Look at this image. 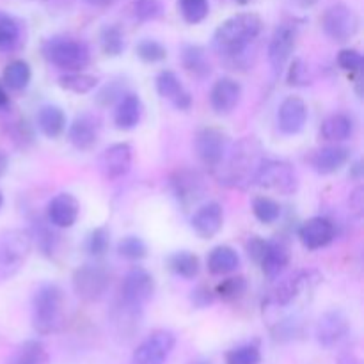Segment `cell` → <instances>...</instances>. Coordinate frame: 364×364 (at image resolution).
Returning <instances> with one entry per match:
<instances>
[{
    "mask_svg": "<svg viewBox=\"0 0 364 364\" xmlns=\"http://www.w3.org/2000/svg\"><path fill=\"white\" fill-rule=\"evenodd\" d=\"M265 159V149L256 137H244L228 148L226 156L217 167L220 183L233 188H245L252 185L259 164Z\"/></svg>",
    "mask_w": 364,
    "mask_h": 364,
    "instance_id": "obj_1",
    "label": "cell"
},
{
    "mask_svg": "<svg viewBox=\"0 0 364 364\" xmlns=\"http://www.w3.org/2000/svg\"><path fill=\"white\" fill-rule=\"evenodd\" d=\"M263 21L256 13H238L228 18L213 34V48L228 59L240 57L262 32Z\"/></svg>",
    "mask_w": 364,
    "mask_h": 364,
    "instance_id": "obj_2",
    "label": "cell"
},
{
    "mask_svg": "<svg viewBox=\"0 0 364 364\" xmlns=\"http://www.w3.org/2000/svg\"><path fill=\"white\" fill-rule=\"evenodd\" d=\"M66 297L59 284L45 283L32 297V327L41 336L59 333L66 322Z\"/></svg>",
    "mask_w": 364,
    "mask_h": 364,
    "instance_id": "obj_3",
    "label": "cell"
},
{
    "mask_svg": "<svg viewBox=\"0 0 364 364\" xmlns=\"http://www.w3.org/2000/svg\"><path fill=\"white\" fill-rule=\"evenodd\" d=\"M43 57L63 71H82L91 60V52L84 41L68 36H53L43 43Z\"/></svg>",
    "mask_w": 364,
    "mask_h": 364,
    "instance_id": "obj_4",
    "label": "cell"
},
{
    "mask_svg": "<svg viewBox=\"0 0 364 364\" xmlns=\"http://www.w3.org/2000/svg\"><path fill=\"white\" fill-rule=\"evenodd\" d=\"M252 185L281 196H294L299 191V176L290 162L277 159H263L255 174Z\"/></svg>",
    "mask_w": 364,
    "mask_h": 364,
    "instance_id": "obj_5",
    "label": "cell"
},
{
    "mask_svg": "<svg viewBox=\"0 0 364 364\" xmlns=\"http://www.w3.org/2000/svg\"><path fill=\"white\" fill-rule=\"evenodd\" d=\"M32 251L28 231L11 230L0 235V279L14 276L27 262Z\"/></svg>",
    "mask_w": 364,
    "mask_h": 364,
    "instance_id": "obj_6",
    "label": "cell"
},
{
    "mask_svg": "<svg viewBox=\"0 0 364 364\" xmlns=\"http://www.w3.org/2000/svg\"><path fill=\"white\" fill-rule=\"evenodd\" d=\"M73 291L80 301L98 302L107 295L110 288V274L103 265L85 263L78 267L71 277Z\"/></svg>",
    "mask_w": 364,
    "mask_h": 364,
    "instance_id": "obj_7",
    "label": "cell"
},
{
    "mask_svg": "<svg viewBox=\"0 0 364 364\" xmlns=\"http://www.w3.org/2000/svg\"><path fill=\"white\" fill-rule=\"evenodd\" d=\"M169 188L183 208L198 205L206 196V181L199 171L180 167L169 176Z\"/></svg>",
    "mask_w": 364,
    "mask_h": 364,
    "instance_id": "obj_8",
    "label": "cell"
},
{
    "mask_svg": "<svg viewBox=\"0 0 364 364\" xmlns=\"http://www.w3.org/2000/svg\"><path fill=\"white\" fill-rule=\"evenodd\" d=\"M194 148L199 162L205 167H208V169L215 171L224 160V156H226L230 141H228V135L223 130L206 127L196 134Z\"/></svg>",
    "mask_w": 364,
    "mask_h": 364,
    "instance_id": "obj_9",
    "label": "cell"
},
{
    "mask_svg": "<svg viewBox=\"0 0 364 364\" xmlns=\"http://www.w3.org/2000/svg\"><path fill=\"white\" fill-rule=\"evenodd\" d=\"M322 27L333 41H350L359 31V16L347 4H334L323 13Z\"/></svg>",
    "mask_w": 364,
    "mask_h": 364,
    "instance_id": "obj_10",
    "label": "cell"
},
{
    "mask_svg": "<svg viewBox=\"0 0 364 364\" xmlns=\"http://www.w3.org/2000/svg\"><path fill=\"white\" fill-rule=\"evenodd\" d=\"M176 347V336L167 329L153 331L134 350L132 364H166Z\"/></svg>",
    "mask_w": 364,
    "mask_h": 364,
    "instance_id": "obj_11",
    "label": "cell"
},
{
    "mask_svg": "<svg viewBox=\"0 0 364 364\" xmlns=\"http://www.w3.org/2000/svg\"><path fill=\"white\" fill-rule=\"evenodd\" d=\"M155 294V279L142 267H134L123 277L119 290V301L128 306L142 309V306Z\"/></svg>",
    "mask_w": 364,
    "mask_h": 364,
    "instance_id": "obj_12",
    "label": "cell"
},
{
    "mask_svg": "<svg viewBox=\"0 0 364 364\" xmlns=\"http://www.w3.org/2000/svg\"><path fill=\"white\" fill-rule=\"evenodd\" d=\"M299 28L297 25L291 21H283L276 27L272 38L269 43V63L276 73H281L287 63L290 60L291 53H294L295 45H297Z\"/></svg>",
    "mask_w": 364,
    "mask_h": 364,
    "instance_id": "obj_13",
    "label": "cell"
},
{
    "mask_svg": "<svg viewBox=\"0 0 364 364\" xmlns=\"http://www.w3.org/2000/svg\"><path fill=\"white\" fill-rule=\"evenodd\" d=\"M132 162H134L132 146L128 142H116V144L103 149L98 159V167L100 173L107 180H119V178L127 176L130 173Z\"/></svg>",
    "mask_w": 364,
    "mask_h": 364,
    "instance_id": "obj_14",
    "label": "cell"
},
{
    "mask_svg": "<svg viewBox=\"0 0 364 364\" xmlns=\"http://www.w3.org/2000/svg\"><path fill=\"white\" fill-rule=\"evenodd\" d=\"M350 333V322L340 309H329L316 322V341L323 348H333L345 340Z\"/></svg>",
    "mask_w": 364,
    "mask_h": 364,
    "instance_id": "obj_15",
    "label": "cell"
},
{
    "mask_svg": "<svg viewBox=\"0 0 364 364\" xmlns=\"http://www.w3.org/2000/svg\"><path fill=\"white\" fill-rule=\"evenodd\" d=\"M308 103L301 96H287L277 110V128L284 135H297L308 123Z\"/></svg>",
    "mask_w": 364,
    "mask_h": 364,
    "instance_id": "obj_16",
    "label": "cell"
},
{
    "mask_svg": "<svg viewBox=\"0 0 364 364\" xmlns=\"http://www.w3.org/2000/svg\"><path fill=\"white\" fill-rule=\"evenodd\" d=\"M80 215V203L70 192H60L46 206V220L57 230H68Z\"/></svg>",
    "mask_w": 364,
    "mask_h": 364,
    "instance_id": "obj_17",
    "label": "cell"
},
{
    "mask_svg": "<svg viewBox=\"0 0 364 364\" xmlns=\"http://www.w3.org/2000/svg\"><path fill=\"white\" fill-rule=\"evenodd\" d=\"M334 237H336V228H334L333 220H329L327 217H311L299 230V238L309 251L327 247L334 240Z\"/></svg>",
    "mask_w": 364,
    "mask_h": 364,
    "instance_id": "obj_18",
    "label": "cell"
},
{
    "mask_svg": "<svg viewBox=\"0 0 364 364\" xmlns=\"http://www.w3.org/2000/svg\"><path fill=\"white\" fill-rule=\"evenodd\" d=\"M223 224L224 212L223 206L217 201H208L199 206L191 219V226L194 230V233L199 238H205V240H210V238L215 237L223 230Z\"/></svg>",
    "mask_w": 364,
    "mask_h": 364,
    "instance_id": "obj_19",
    "label": "cell"
},
{
    "mask_svg": "<svg viewBox=\"0 0 364 364\" xmlns=\"http://www.w3.org/2000/svg\"><path fill=\"white\" fill-rule=\"evenodd\" d=\"M100 119L92 114H82L75 117L73 123L68 128V139L78 151H89L95 148L100 137Z\"/></svg>",
    "mask_w": 364,
    "mask_h": 364,
    "instance_id": "obj_20",
    "label": "cell"
},
{
    "mask_svg": "<svg viewBox=\"0 0 364 364\" xmlns=\"http://www.w3.org/2000/svg\"><path fill=\"white\" fill-rule=\"evenodd\" d=\"M242 96L240 82L231 77H223L213 84L210 91V105L219 116L233 112L235 107L238 105Z\"/></svg>",
    "mask_w": 364,
    "mask_h": 364,
    "instance_id": "obj_21",
    "label": "cell"
},
{
    "mask_svg": "<svg viewBox=\"0 0 364 364\" xmlns=\"http://www.w3.org/2000/svg\"><path fill=\"white\" fill-rule=\"evenodd\" d=\"M156 92L162 96L164 100L173 103L178 110H188L192 107V96L191 92L185 89L178 75L171 70L160 71L159 77L155 80Z\"/></svg>",
    "mask_w": 364,
    "mask_h": 364,
    "instance_id": "obj_22",
    "label": "cell"
},
{
    "mask_svg": "<svg viewBox=\"0 0 364 364\" xmlns=\"http://www.w3.org/2000/svg\"><path fill=\"white\" fill-rule=\"evenodd\" d=\"M290 263V245L283 238H274L265 244L259 267L269 279H276Z\"/></svg>",
    "mask_w": 364,
    "mask_h": 364,
    "instance_id": "obj_23",
    "label": "cell"
},
{
    "mask_svg": "<svg viewBox=\"0 0 364 364\" xmlns=\"http://www.w3.org/2000/svg\"><path fill=\"white\" fill-rule=\"evenodd\" d=\"M348 160H350V149L340 144H331L313 153L311 167L315 173L327 176L338 173Z\"/></svg>",
    "mask_w": 364,
    "mask_h": 364,
    "instance_id": "obj_24",
    "label": "cell"
},
{
    "mask_svg": "<svg viewBox=\"0 0 364 364\" xmlns=\"http://www.w3.org/2000/svg\"><path fill=\"white\" fill-rule=\"evenodd\" d=\"M142 114H144V105H142L141 98L134 92H124L117 100L116 110H114V124L119 130H134L141 123Z\"/></svg>",
    "mask_w": 364,
    "mask_h": 364,
    "instance_id": "obj_25",
    "label": "cell"
},
{
    "mask_svg": "<svg viewBox=\"0 0 364 364\" xmlns=\"http://www.w3.org/2000/svg\"><path fill=\"white\" fill-rule=\"evenodd\" d=\"M309 276L311 272H299L277 284L272 294L269 295V304L276 306V308H287L291 302L297 301L302 290L309 284Z\"/></svg>",
    "mask_w": 364,
    "mask_h": 364,
    "instance_id": "obj_26",
    "label": "cell"
},
{
    "mask_svg": "<svg viewBox=\"0 0 364 364\" xmlns=\"http://www.w3.org/2000/svg\"><path fill=\"white\" fill-rule=\"evenodd\" d=\"M354 135V119L348 114L336 112L326 117L320 127V137L326 142L340 144V142L348 141Z\"/></svg>",
    "mask_w": 364,
    "mask_h": 364,
    "instance_id": "obj_27",
    "label": "cell"
},
{
    "mask_svg": "<svg viewBox=\"0 0 364 364\" xmlns=\"http://www.w3.org/2000/svg\"><path fill=\"white\" fill-rule=\"evenodd\" d=\"M206 267L213 276H228L240 267V256L230 245H217L208 252Z\"/></svg>",
    "mask_w": 364,
    "mask_h": 364,
    "instance_id": "obj_28",
    "label": "cell"
},
{
    "mask_svg": "<svg viewBox=\"0 0 364 364\" xmlns=\"http://www.w3.org/2000/svg\"><path fill=\"white\" fill-rule=\"evenodd\" d=\"M39 132L48 139H57L66 130V114L57 105H43L36 116Z\"/></svg>",
    "mask_w": 364,
    "mask_h": 364,
    "instance_id": "obj_29",
    "label": "cell"
},
{
    "mask_svg": "<svg viewBox=\"0 0 364 364\" xmlns=\"http://www.w3.org/2000/svg\"><path fill=\"white\" fill-rule=\"evenodd\" d=\"M181 64L192 77L199 80L212 73V64L206 55V50L199 45H185L181 48Z\"/></svg>",
    "mask_w": 364,
    "mask_h": 364,
    "instance_id": "obj_30",
    "label": "cell"
},
{
    "mask_svg": "<svg viewBox=\"0 0 364 364\" xmlns=\"http://www.w3.org/2000/svg\"><path fill=\"white\" fill-rule=\"evenodd\" d=\"M141 315L142 309L117 301L116 304H114L112 313H110V318H112V326L117 333L123 334V336H132V334L139 329Z\"/></svg>",
    "mask_w": 364,
    "mask_h": 364,
    "instance_id": "obj_31",
    "label": "cell"
},
{
    "mask_svg": "<svg viewBox=\"0 0 364 364\" xmlns=\"http://www.w3.org/2000/svg\"><path fill=\"white\" fill-rule=\"evenodd\" d=\"M21 43V25L13 14L0 11V53L16 50Z\"/></svg>",
    "mask_w": 364,
    "mask_h": 364,
    "instance_id": "obj_32",
    "label": "cell"
},
{
    "mask_svg": "<svg viewBox=\"0 0 364 364\" xmlns=\"http://www.w3.org/2000/svg\"><path fill=\"white\" fill-rule=\"evenodd\" d=\"M31 66H28V63H25L21 59L11 60L2 73L4 85L7 89H11V91H23V89H27V85L31 84Z\"/></svg>",
    "mask_w": 364,
    "mask_h": 364,
    "instance_id": "obj_33",
    "label": "cell"
},
{
    "mask_svg": "<svg viewBox=\"0 0 364 364\" xmlns=\"http://www.w3.org/2000/svg\"><path fill=\"white\" fill-rule=\"evenodd\" d=\"M167 265H169L171 272L176 276L183 277V279H194L198 277L199 269V258L191 251H176L167 258Z\"/></svg>",
    "mask_w": 364,
    "mask_h": 364,
    "instance_id": "obj_34",
    "label": "cell"
},
{
    "mask_svg": "<svg viewBox=\"0 0 364 364\" xmlns=\"http://www.w3.org/2000/svg\"><path fill=\"white\" fill-rule=\"evenodd\" d=\"M11 364H48V352L45 345L38 340L23 341L14 350Z\"/></svg>",
    "mask_w": 364,
    "mask_h": 364,
    "instance_id": "obj_35",
    "label": "cell"
},
{
    "mask_svg": "<svg viewBox=\"0 0 364 364\" xmlns=\"http://www.w3.org/2000/svg\"><path fill=\"white\" fill-rule=\"evenodd\" d=\"M59 85L64 91L75 92V95H87L98 85V78L84 71H66L59 77Z\"/></svg>",
    "mask_w": 364,
    "mask_h": 364,
    "instance_id": "obj_36",
    "label": "cell"
},
{
    "mask_svg": "<svg viewBox=\"0 0 364 364\" xmlns=\"http://www.w3.org/2000/svg\"><path fill=\"white\" fill-rule=\"evenodd\" d=\"M31 238L32 242H36V245L39 247V251L43 252L45 256H52L55 252L57 242H59V237L53 231V226L48 223V220H34L32 224V231H31Z\"/></svg>",
    "mask_w": 364,
    "mask_h": 364,
    "instance_id": "obj_37",
    "label": "cell"
},
{
    "mask_svg": "<svg viewBox=\"0 0 364 364\" xmlns=\"http://www.w3.org/2000/svg\"><path fill=\"white\" fill-rule=\"evenodd\" d=\"M100 46H102L103 53L109 57H117L124 52V34L117 25H105L100 31Z\"/></svg>",
    "mask_w": 364,
    "mask_h": 364,
    "instance_id": "obj_38",
    "label": "cell"
},
{
    "mask_svg": "<svg viewBox=\"0 0 364 364\" xmlns=\"http://www.w3.org/2000/svg\"><path fill=\"white\" fill-rule=\"evenodd\" d=\"M252 213L262 224H274L281 217V205L269 196H258L252 201Z\"/></svg>",
    "mask_w": 364,
    "mask_h": 364,
    "instance_id": "obj_39",
    "label": "cell"
},
{
    "mask_svg": "<svg viewBox=\"0 0 364 364\" xmlns=\"http://www.w3.org/2000/svg\"><path fill=\"white\" fill-rule=\"evenodd\" d=\"M117 252H119L121 258L128 259V262H139V259L146 258V255H148V245L137 235H128V237L119 240Z\"/></svg>",
    "mask_w": 364,
    "mask_h": 364,
    "instance_id": "obj_40",
    "label": "cell"
},
{
    "mask_svg": "<svg viewBox=\"0 0 364 364\" xmlns=\"http://www.w3.org/2000/svg\"><path fill=\"white\" fill-rule=\"evenodd\" d=\"M262 350L258 343H245L231 348L226 354V364H259Z\"/></svg>",
    "mask_w": 364,
    "mask_h": 364,
    "instance_id": "obj_41",
    "label": "cell"
},
{
    "mask_svg": "<svg viewBox=\"0 0 364 364\" xmlns=\"http://www.w3.org/2000/svg\"><path fill=\"white\" fill-rule=\"evenodd\" d=\"M180 13L183 20L191 25H198L208 16V0H180Z\"/></svg>",
    "mask_w": 364,
    "mask_h": 364,
    "instance_id": "obj_42",
    "label": "cell"
},
{
    "mask_svg": "<svg viewBox=\"0 0 364 364\" xmlns=\"http://www.w3.org/2000/svg\"><path fill=\"white\" fill-rule=\"evenodd\" d=\"M247 291V281L242 276H233L224 279L219 287L215 288V297H220L223 301H237Z\"/></svg>",
    "mask_w": 364,
    "mask_h": 364,
    "instance_id": "obj_43",
    "label": "cell"
},
{
    "mask_svg": "<svg viewBox=\"0 0 364 364\" xmlns=\"http://www.w3.org/2000/svg\"><path fill=\"white\" fill-rule=\"evenodd\" d=\"M135 53H137L139 59L148 64L160 63L167 57L166 46L156 41V39H142V41H139L137 46H135Z\"/></svg>",
    "mask_w": 364,
    "mask_h": 364,
    "instance_id": "obj_44",
    "label": "cell"
},
{
    "mask_svg": "<svg viewBox=\"0 0 364 364\" xmlns=\"http://www.w3.org/2000/svg\"><path fill=\"white\" fill-rule=\"evenodd\" d=\"M132 14L139 21H153L164 14V4L160 0H135Z\"/></svg>",
    "mask_w": 364,
    "mask_h": 364,
    "instance_id": "obj_45",
    "label": "cell"
},
{
    "mask_svg": "<svg viewBox=\"0 0 364 364\" xmlns=\"http://www.w3.org/2000/svg\"><path fill=\"white\" fill-rule=\"evenodd\" d=\"M110 245V233L107 228L100 226L96 230H92L91 233L85 238V249L91 256L98 258V256H103L107 252Z\"/></svg>",
    "mask_w": 364,
    "mask_h": 364,
    "instance_id": "obj_46",
    "label": "cell"
},
{
    "mask_svg": "<svg viewBox=\"0 0 364 364\" xmlns=\"http://www.w3.org/2000/svg\"><path fill=\"white\" fill-rule=\"evenodd\" d=\"M338 64L341 70L348 71V73H359L363 71V53L355 48H343L338 53Z\"/></svg>",
    "mask_w": 364,
    "mask_h": 364,
    "instance_id": "obj_47",
    "label": "cell"
},
{
    "mask_svg": "<svg viewBox=\"0 0 364 364\" xmlns=\"http://www.w3.org/2000/svg\"><path fill=\"white\" fill-rule=\"evenodd\" d=\"M311 78H309L308 66L302 63L301 59H295L291 63L290 70H288V84L295 85V87H304V85L311 84Z\"/></svg>",
    "mask_w": 364,
    "mask_h": 364,
    "instance_id": "obj_48",
    "label": "cell"
},
{
    "mask_svg": "<svg viewBox=\"0 0 364 364\" xmlns=\"http://www.w3.org/2000/svg\"><path fill=\"white\" fill-rule=\"evenodd\" d=\"M213 301H215V291H212L208 287H205V284H199V287H196L194 290L191 291V302L194 308H208V306L213 304Z\"/></svg>",
    "mask_w": 364,
    "mask_h": 364,
    "instance_id": "obj_49",
    "label": "cell"
},
{
    "mask_svg": "<svg viewBox=\"0 0 364 364\" xmlns=\"http://www.w3.org/2000/svg\"><path fill=\"white\" fill-rule=\"evenodd\" d=\"M265 244L267 240H263L262 237H251L249 238L247 245H245V247H247V255L251 256L256 263H259V259H262L263 251H265Z\"/></svg>",
    "mask_w": 364,
    "mask_h": 364,
    "instance_id": "obj_50",
    "label": "cell"
},
{
    "mask_svg": "<svg viewBox=\"0 0 364 364\" xmlns=\"http://www.w3.org/2000/svg\"><path fill=\"white\" fill-rule=\"evenodd\" d=\"M364 188L359 185L358 188H354V192L350 194V208L352 212L358 213V215H361L363 213V206H364Z\"/></svg>",
    "mask_w": 364,
    "mask_h": 364,
    "instance_id": "obj_51",
    "label": "cell"
},
{
    "mask_svg": "<svg viewBox=\"0 0 364 364\" xmlns=\"http://www.w3.org/2000/svg\"><path fill=\"white\" fill-rule=\"evenodd\" d=\"M9 107H11V100H9V95H7V91H6V85L0 84V112H6Z\"/></svg>",
    "mask_w": 364,
    "mask_h": 364,
    "instance_id": "obj_52",
    "label": "cell"
},
{
    "mask_svg": "<svg viewBox=\"0 0 364 364\" xmlns=\"http://www.w3.org/2000/svg\"><path fill=\"white\" fill-rule=\"evenodd\" d=\"M338 363L340 364H361L359 363V359L355 358L354 354H350V352H345V354H341L340 359H338Z\"/></svg>",
    "mask_w": 364,
    "mask_h": 364,
    "instance_id": "obj_53",
    "label": "cell"
},
{
    "mask_svg": "<svg viewBox=\"0 0 364 364\" xmlns=\"http://www.w3.org/2000/svg\"><path fill=\"white\" fill-rule=\"evenodd\" d=\"M7 167H9V159H7V153L4 149H0V178L6 174Z\"/></svg>",
    "mask_w": 364,
    "mask_h": 364,
    "instance_id": "obj_54",
    "label": "cell"
},
{
    "mask_svg": "<svg viewBox=\"0 0 364 364\" xmlns=\"http://www.w3.org/2000/svg\"><path fill=\"white\" fill-rule=\"evenodd\" d=\"M84 2H87L92 7H109L112 6L114 0H84Z\"/></svg>",
    "mask_w": 364,
    "mask_h": 364,
    "instance_id": "obj_55",
    "label": "cell"
},
{
    "mask_svg": "<svg viewBox=\"0 0 364 364\" xmlns=\"http://www.w3.org/2000/svg\"><path fill=\"white\" fill-rule=\"evenodd\" d=\"M188 364H212L210 361H206V359H196V361L188 363Z\"/></svg>",
    "mask_w": 364,
    "mask_h": 364,
    "instance_id": "obj_56",
    "label": "cell"
},
{
    "mask_svg": "<svg viewBox=\"0 0 364 364\" xmlns=\"http://www.w3.org/2000/svg\"><path fill=\"white\" fill-rule=\"evenodd\" d=\"M2 205H4V196L2 192H0V208H2Z\"/></svg>",
    "mask_w": 364,
    "mask_h": 364,
    "instance_id": "obj_57",
    "label": "cell"
},
{
    "mask_svg": "<svg viewBox=\"0 0 364 364\" xmlns=\"http://www.w3.org/2000/svg\"><path fill=\"white\" fill-rule=\"evenodd\" d=\"M237 2H238V4H247L249 0H237Z\"/></svg>",
    "mask_w": 364,
    "mask_h": 364,
    "instance_id": "obj_58",
    "label": "cell"
}]
</instances>
